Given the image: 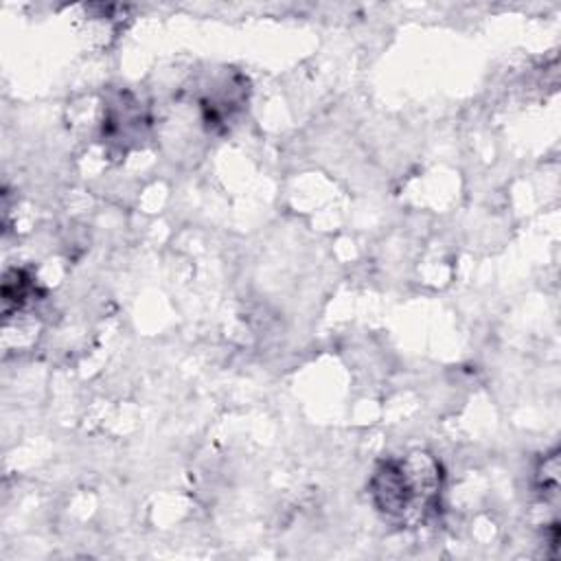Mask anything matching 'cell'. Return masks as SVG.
I'll use <instances>...</instances> for the list:
<instances>
[{"mask_svg":"<svg viewBox=\"0 0 561 561\" xmlns=\"http://www.w3.org/2000/svg\"><path fill=\"white\" fill-rule=\"evenodd\" d=\"M438 473V467L425 454L383 462L370 482L375 506L388 517H423L436 506L440 489Z\"/></svg>","mask_w":561,"mask_h":561,"instance_id":"cell-1","label":"cell"}]
</instances>
